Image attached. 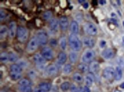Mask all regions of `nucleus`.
<instances>
[{"label": "nucleus", "instance_id": "obj_22", "mask_svg": "<svg viewBox=\"0 0 124 92\" xmlns=\"http://www.w3.org/2000/svg\"><path fill=\"white\" fill-rule=\"evenodd\" d=\"M69 61L71 63H75L77 62L78 59V55L77 52L75 51H71L69 53Z\"/></svg>", "mask_w": 124, "mask_h": 92}, {"label": "nucleus", "instance_id": "obj_46", "mask_svg": "<svg viewBox=\"0 0 124 92\" xmlns=\"http://www.w3.org/2000/svg\"><path fill=\"white\" fill-rule=\"evenodd\" d=\"M85 2L86 1H85V0H79V1H78V2L81 4H84Z\"/></svg>", "mask_w": 124, "mask_h": 92}, {"label": "nucleus", "instance_id": "obj_23", "mask_svg": "<svg viewBox=\"0 0 124 92\" xmlns=\"http://www.w3.org/2000/svg\"><path fill=\"white\" fill-rule=\"evenodd\" d=\"M9 33V29L5 25H1L0 27V37L1 39H4Z\"/></svg>", "mask_w": 124, "mask_h": 92}, {"label": "nucleus", "instance_id": "obj_28", "mask_svg": "<svg viewBox=\"0 0 124 92\" xmlns=\"http://www.w3.org/2000/svg\"><path fill=\"white\" fill-rule=\"evenodd\" d=\"M9 61L11 62H16L18 61V56L13 52L9 53Z\"/></svg>", "mask_w": 124, "mask_h": 92}, {"label": "nucleus", "instance_id": "obj_15", "mask_svg": "<svg viewBox=\"0 0 124 92\" xmlns=\"http://www.w3.org/2000/svg\"><path fill=\"white\" fill-rule=\"evenodd\" d=\"M33 61L37 65H45L46 63V59L40 54L37 53L33 56Z\"/></svg>", "mask_w": 124, "mask_h": 92}, {"label": "nucleus", "instance_id": "obj_48", "mask_svg": "<svg viewBox=\"0 0 124 92\" xmlns=\"http://www.w3.org/2000/svg\"><path fill=\"white\" fill-rule=\"evenodd\" d=\"M114 92H121L119 91V90H116Z\"/></svg>", "mask_w": 124, "mask_h": 92}, {"label": "nucleus", "instance_id": "obj_10", "mask_svg": "<svg viewBox=\"0 0 124 92\" xmlns=\"http://www.w3.org/2000/svg\"><path fill=\"white\" fill-rule=\"evenodd\" d=\"M45 71H46V74L50 76H53L57 74L58 71V68L57 66L52 64V65L48 66L46 68Z\"/></svg>", "mask_w": 124, "mask_h": 92}, {"label": "nucleus", "instance_id": "obj_29", "mask_svg": "<svg viewBox=\"0 0 124 92\" xmlns=\"http://www.w3.org/2000/svg\"><path fill=\"white\" fill-rule=\"evenodd\" d=\"M10 77H11V80H13V81H17V80H19L21 78L22 74L21 73L11 72Z\"/></svg>", "mask_w": 124, "mask_h": 92}, {"label": "nucleus", "instance_id": "obj_49", "mask_svg": "<svg viewBox=\"0 0 124 92\" xmlns=\"http://www.w3.org/2000/svg\"><path fill=\"white\" fill-rule=\"evenodd\" d=\"M122 41H123V42H124V36L123 37H122Z\"/></svg>", "mask_w": 124, "mask_h": 92}, {"label": "nucleus", "instance_id": "obj_45", "mask_svg": "<svg viewBox=\"0 0 124 92\" xmlns=\"http://www.w3.org/2000/svg\"><path fill=\"white\" fill-rule=\"evenodd\" d=\"M98 3L100 5H103L106 4V1H104V0H100V1H99Z\"/></svg>", "mask_w": 124, "mask_h": 92}, {"label": "nucleus", "instance_id": "obj_8", "mask_svg": "<svg viewBox=\"0 0 124 92\" xmlns=\"http://www.w3.org/2000/svg\"><path fill=\"white\" fill-rule=\"evenodd\" d=\"M41 55L42 56L45 58L46 60L52 59L54 57V52L53 49L49 47H46L43 48V49L41 51Z\"/></svg>", "mask_w": 124, "mask_h": 92}, {"label": "nucleus", "instance_id": "obj_34", "mask_svg": "<svg viewBox=\"0 0 124 92\" xmlns=\"http://www.w3.org/2000/svg\"><path fill=\"white\" fill-rule=\"evenodd\" d=\"M18 89L21 92H32L33 91V89L31 86H19Z\"/></svg>", "mask_w": 124, "mask_h": 92}, {"label": "nucleus", "instance_id": "obj_12", "mask_svg": "<svg viewBox=\"0 0 124 92\" xmlns=\"http://www.w3.org/2000/svg\"><path fill=\"white\" fill-rule=\"evenodd\" d=\"M59 27L62 31H66L69 27V20L66 16H62L59 20Z\"/></svg>", "mask_w": 124, "mask_h": 92}, {"label": "nucleus", "instance_id": "obj_47", "mask_svg": "<svg viewBox=\"0 0 124 92\" xmlns=\"http://www.w3.org/2000/svg\"><path fill=\"white\" fill-rule=\"evenodd\" d=\"M120 87H121L122 89H124V82L122 83V84L120 85Z\"/></svg>", "mask_w": 124, "mask_h": 92}, {"label": "nucleus", "instance_id": "obj_4", "mask_svg": "<svg viewBox=\"0 0 124 92\" xmlns=\"http://www.w3.org/2000/svg\"><path fill=\"white\" fill-rule=\"evenodd\" d=\"M39 44L41 46H45L48 43V33L44 30H40L37 32L36 35Z\"/></svg>", "mask_w": 124, "mask_h": 92}, {"label": "nucleus", "instance_id": "obj_5", "mask_svg": "<svg viewBox=\"0 0 124 92\" xmlns=\"http://www.w3.org/2000/svg\"><path fill=\"white\" fill-rule=\"evenodd\" d=\"M85 32L90 36H96L97 33V28L92 23H87L84 25Z\"/></svg>", "mask_w": 124, "mask_h": 92}, {"label": "nucleus", "instance_id": "obj_33", "mask_svg": "<svg viewBox=\"0 0 124 92\" xmlns=\"http://www.w3.org/2000/svg\"><path fill=\"white\" fill-rule=\"evenodd\" d=\"M63 73L65 74H69L71 73V70H72V67L70 64H66L63 67Z\"/></svg>", "mask_w": 124, "mask_h": 92}, {"label": "nucleus", "instance_id": "obj_2", "mask_svg": "<svg viewBox=\"0 0 124 92\" xmlns=\"http://www.w3.org/2000/svg\"><path fill=\"white\" fill-rule=\"evenodd\" d=\"M17 36L20 42H25L27 41L28 37V31L27 29L21 26L17 27Z\"/></svg>", "mask_w": 124, "mask_h": 92}, {"label": "nucleus", "instance_id": "obj_25", "mask_svg": "<svg viewBox=\"0 0 124 92\" xmlns=\"http://www.w3.org/2000/svg\"><path fill=\"white\" fill-rule=\"evenodd\" d=\"M78 68L80 71H81L82 73H86L88 71H89V66L85 63L79 64L78 65Z\"/></svg>", "mask_w": 124, "mask_h": 92}, {"label": "nucleus", "instance_id": "obj_21", "mask_svg": "<svg viewBox=\"0 0 124 92\" xmlns=\"http://www.w3.org/2000/svg\"><path fill=\"white\" fill-rule=\"evenodd\" d=\"M39 87L45 92H48L52 89V85L48 82H41L39 84Z\"/></svg>", "mask_w": 124, "mask_h": 92}, {"label": "nucleus", "instance_id": "obj_13", "mask_svg": "<svg viewBox=\"0 0 124 92\" xmlns=\"http://www.w3.org/2000/svg\"><path fill=\"white\" fill-rule=\"evenodd\" d=\"M59 27V21L57 20L56 18H52L49 22V27H50V30L53 32H55L58 30V28Z\"/></svg>", "mask_w": 124, "mask_h": 92}, {"label": "nucleus", "instance_id": "obj_43", "mask_svg": "<svg viewBox=\"0 0 124 92\" xmlns=\"http://www.w3.org/2000/svg\"><path fill=\"white\" fill-rule=\"evenodd\" d=\"M82 6L83 7H84V8L85 9H87L89 8V3L87 2H85L84 3V4H82Z\"/></svg>", "mask_w": 124, "mask_h": 92}, {"label": "nucleus", "instance_id": "obj_19", "mask_svg": "<svg viewBox=\"0 0 124 92\" xmlns=\"http://www.w3.org/2000/svg\"><path fill=\"white\" fill-rule=\"evenodd\" d=\"M123 76V70L121 67L117 66L115 69L114 79L116 81H119L121 80Z\"/></svg>", "mask_w": 124, "mask_h": 92}, {"label": "nucleus", "instance_id": "obj_40", "mask_svg": "<svg viewBox=\"0 0 124 92\" xmlns=\"http://www.w3.org/2000/svg\"><path fill=\"white\" fill-rule=\"evenodd\" d=\"M5 17H6L5 12L3 11V10H1V11H0V20H1V21H2V20H4V19L5 18Z\"/></svg>", "mask_w": 124, "mask_h": 92}, {"label": "nucleus", "instance_id": "obj_32", "mask_svg": "<svg viewBox=\"0 0 124 92\" xmlns=\"http://www.w3.org/2000/svg\"><path fill=\"white\" fill-rule=\"evenodd\" d=\"M60 88L62 91L66 92L70 88V84L69 82H64L62 84H61L60 86Z\"/></svg>", "mask_w": 124, "mask_h": 92}, {"label": "nucleus", "instance_id": "obj_16", "mask_svg": "<svg viewBox=\"0 0 124 92\" xmlns=\"http://www.w3.org/2000/svg\"><path fill=\"white\" fill-rule=\"evenodd\" d=\"M94 81V76L93 73H89L85 77V83L86 86L87 87H90L92 86V85Z\"/></svg>", "mask_w": 124, "mask_h": 92}, {"label": "nucleus", "instance_id": "obj_7", "mask_svg": "<svg viewBox=\"0 0 124 92\" xmlns=\"http://www.w3.org/2000/svg\"><path fill=\"white\" fill-rule=\"evenodd\" d=\"M114 75L115 69L112 67H107L102 72L103 77L108 80H110L114 78Z\"/></svg>", "mask_w": 124, "mask_h": 92}, {"label": "nucleus", "instance_id": "obj_18", "mask_svg": "<svg viewBox=\"0 0 124 92\" xmlns=\"http://www.w3.org/2000/svg\"><path fill=\"white\" fill-rule=\"evenodd\" d=\"M70 30L71 33L74 35H77L79 32V25L78 22L76 21H72L70 25Z\"/></svg>", "mask_w": 124, "mask_h": 92}, {"label": "nucleus", "instance_id": "obj_17", "mask_svg": "<svg viewBox=\"0 0 124 92\" xmlns=\"http://www.w3.org/2000/svg\"><path fill=\"white\" fill-rule=\"evenodd\" d=\"M100 64L96 61H93L90 63L89 66V71L91 73H97L100 70Z\"/></svg>", "mask_w": 124, "mask_h": 92}, {"label": "nucleus", "instance_id": "obj_1", "mask_svg": "<svg viewBox=\"0 0 124 92\" xmlns=\"http://www.w3.org/2000/svg\"><path fill=\"white\" fill-rule=\"evenodd\" d=\"M69 44L70 47L73 51L78 52L82 48V42L77 35L71 33L69 37Z\"/></svg>", "mask_w": 124, "mask_h": 92}, {"label": "nucleus", "instance_id": "obj_35", "mask_svg": "<svg viewBox=\"0 0 124 92\" xmlns=\"http://www.w3.org/2000/svg\"><path fill=\"white\" fill-rule=\"evenodd\" d=\"M52 17V12L50 11H48L44 12L43 14V17L45 20H51V18Z\"/></svg>", "mask_w": 124, "mask_h": 92}, {"label": "nucleus", "instance_id": "obj_9", "mask_svg": "<svg viewBox=\"0 0 124 92\" xmlns=\"http://www.w3.org/2000/svg\"><path fill=\"white\" fill-rule=\"evenodd\" d=\"M9 35L10 37L13 38L15 37V36L17 34V25H16V22L11 21L9 25Z\"/></svg>", "mask_w": 124, "mask_h": 92}, {"label": "nucleus", "instance_id": "obj_11", "mask_svg": "<svg viewBox=\"0 0 124 92\" xmlns=\"http://www.w3.org/2000/svg\"><path fill=\"white\" fill-rule=\"evenodd\" d=\"M114 52L113 49H110V48L104 49L101 53L102 56L106 60L112 59L114 56Z\"/></svg>", "mask_w": 124, "mask_h": 92}, {"label": "nucleus", "instance_id": "obj_20", "mask_svg": "<svg viewBox=\"0 0 124 92\" xmlns=\"http://www.w3.org/2000/svg\"><path fill=\"white\" fill-rule=\"evenodd\" d=\"M67 60V55L65 52L63 51L59 52L58 55L57 63L58 65H62L66 62Z\"/></svg>", "mask_w": 124, "mask_h": 92}, {"label": "nucleus", "instance_id": "obj_14", "mask_svg": "<svg viewBox=\"0 0 124 92\" xmlns=\"http://www.w3.org/2000/svg\"><path fill=\"white\" fill-rule=\"evenodd\" d=\"M82 43L85 46L92 48L95 45V40L91 37H84L82 39Z\"/></svg>", "mask_w": 124, "mask_h": 92}, {"label": "nucleus", "instance_id": "obj_30", "mask_svg": "<svg viewBox=\"0 0 124 92\" xmlns=\"http://www.w3.org/2000/svg\"><path fill=\"white\" fill-rule=\"evenodd\" d=\"M0 60L2 63H6L9 61V54L6 52H3L0 55Z\"/></svg>", "mask_w": 124, "mask_h": 92}, {"label": "nucleus", "instance_id": "obj_37", "mask_svg": "<svg viewBox=\"0 0 124 92\" xmlns=\"http://www.w3.org/2000/svg\"><path fill=\"white\" fill-rule=\"evenodd\" d=\"M17 65L20 66L22 68H25L27 66V61H24V60H21V61H18V62H17Z\"/></svg>", "mask_w": 124, "mask_h": 92}, {"label": "nucleus", "instance_id": "obj_27", "mask_svg": "<svg viewBox=\"0 0 124 92\" xmlns=\"http://www.w3.org/2000/svg\"><path fill=\"white\" fill-rule=\"evenodd\" d=\"M59 45L61 49L62 50H65L66 48V45H67V41L66 37H61L59 40Z\"/></svg>", "mask_w": 124, "mask_h": 92}, {"label": "nucleus", "instance_id": "obj_44", "mask_svg": "<svg viewBox=\"0 0 124 92\" xmlns=\"http://www.w3.org/2000/svg\"><path fill=\"white\" fill-rule=\"evenodd\" d=\"M34 92H45V91H43V90H42L41 89H40V87L39 88H36L34 90Z\"/></svg>", "mask_w": 124, "mask_h": 92}, {"label": "nucleus", "instance_id": "obj_26", "mask_svg": "<svg viewBox=\"0 0 124 92\" xmlns=\"http://www.w3.org/2000/svg\"><path fill=\"white\" fill-rule=\"evenodd\" d=\"M11 72L13 73H21L22 68L17 64H13L10 67Z\"/></svg>", "mask_w": 124, "mask_h": 92}, {"label": "nucleus", "instance_id": "obj_39", "mask_svg": "<svg viewBox=\"0 0 124 92\" xmlns=\"http://www.w3.org/2000/svg\"><path fill=\"white\" fill-rule=\"evenodd\" d=\"M49 44L52 47H56L57 46V41L55 40V39H52L49 40Z\"/></svg>", "mask_w": 124, "mask_h": 92}, {"label": "nucleus", "instance_id": "obj_41", "mask_svg": "<svg viewBox=\"0 0 124 92\" xmlns=\"http://www.w3.org/2000/svg\"><path fill=\"white\" fill-rule=\"evenodd\" d=\"M106 42L105 40H102L100 41V47L101 48H102V49H103V48H104L106 46Z\"/></svg>", "mask_w": 124, "mask_h": 92}, {"label": "nucleus", "instance_id": "obj_51", "mask_svg": "<svg viewBox=\"0 0 124 92\" xmlns=\"http://www.w3.org/2000/svg\"><path fill=\"white\" fill-rule=\"evenodd\" d=\"M123 25H124V21H123Z\"/></svg>", "mask_w": 124, "mask_h": 92}, {"label": "nucleus", "instance_id": "obj_36", "mask_svg": "<svg viewBox=\"0 0 124 92\" xmlns=\"http://www.w3.org/2000/svg\"><path fill=\"white\" fill-rule=\"evenodd\" d=\"M90 90L89 89V87L86 86L84 87H79L75 89L73 92H89Z\"/></svg>", "mask_w": 124, "mask_h": 92}, {"label": "nucleus", "instance_id": "obj_38", "mask_svg": "<svg viewBox=\"0 0 124 92\" xmlns=\"http://www.w3.org/2000/svg\"><path fill=\"white\" fill-rule=\"evenodd\" d=\"M28 75L29 78L31 79H34L37 76V73L34 70H30L28 72Z\"/></svg>", "mask_w": 124, "mask_h": 92}, {"label": "nucleus", "instance_id": "obj_6", "mask_svg": "<svg viewBox=\"0 0 124 92\" xmlns=\"http://www.w3.org/2000/svg\"><path fill=\"white\" fill-rule=\"evenodd\" d=\"M39 44H39V42L38 41L37 37H36V36L33 37L30 39V41H29L28 44H27V51L29 52H30V53L34 52L35 51L37 50Z\"/></svg>", "mask_w": 124, "mask_h": 92}, {"label": "nucleus", "instance_id": "obj_31", "mask_svg": "<svg viewBox=\"0 0 124 92\" xmlns=\"http://www.w3.org/2000/svg\"><path fill=\"white\" fill-rule=\"evenodd\" d=\"M30 82L27 79H22L18 82V85L20 86H30Z\"/></svg>", "mask_w": 124, "mask_h": 92}, {"label": "nucleus", "instance_id": "obj_3", "mask_svg": "<svg viewBox=\"0 0 124 92\" xmlns=\"http://www.w3.org/2000/svg\"><path fill=\"white\" fill-rule=\"evenodd\" d=\"M95 57V52L92 49H87L85 51L82 56V61L83 63H87L93 62Z\"/></svg>", "mask_w": 124, "mask_h": 92}, {"label": "nucleus", "instance_id": "obj_24", "mask_svg": "<svg viewBox=\"0 0 124 92\" xmlns=\"http://www.w3.org/2000/svg\"><path fill=\"white\" fill-rule=\"evenodd\" d=\"M73 79L75 82L77 83H81L84 81L82 75L79 73H75L73 75Z\"/></svg>", "mask_w": 124, "mask_h": 92}, {"label": "nucleus", "instance_id": "obj_50", "mask_svg": "<svg viewBox=\"0 0 124 92\" xmlns=\"http://www.w3.org/2000/svg\"><path fill=\"white\" fill-rule=\"evenodd\" d=\"M1 92H5V91H4V90H1Z\"/></svg>", "mask_w": 124, "mask_h": 92}, {"label": "nucleus", "instance_id": "obj_42", "mask_svg": "<svg viewBox=\"0 0 124 92\" xmlns=\"http://www.w3.org/2000/svg\"><path fill=\"white\" fill-rule=\"evenodd\" d=\"M37 67L39 70L42 71L43 70H46V68H45V65H37Z\"/></svg>", "mask_w": 124, "mask_h": 92}]
</instances>
